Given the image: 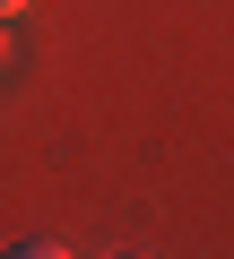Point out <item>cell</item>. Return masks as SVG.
Here are the masks:
<instances>
[{
	"mask_svg": "<svg viewBox=\"0 0 234 259\" xmlns=\"http://www.w3.org/2000/svg\"><path fill=\"white\" fill-rule=\"evenodd\" d=\"M26 9H35V0H0V26H9V18H26Z\"/></svg>",
	"mask_w": 234,
	"mask_h": 259,
	"instance_id": "cell-1",
	"label": "cell"
}]
</instances>
